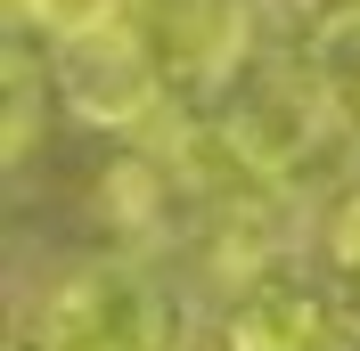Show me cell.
Masks as SVG:
<instances>
[{
    "instance_id": "obj_1",
    "label": "cell",
    "mask_w": 360,
    "mask_h": 351,
    "mask_svg": "<svg viewBox=\"0 0 360 351\" xmlns=\"http://www.w3.org/2000/svg\"><path fill=\"white\" fill-rule=\"evenodd\" d=\"M213 131H221L229 164L270 188L287 204H328L352 188V155H360V123L344 114L336 82L311 66V49L287 58V49H262L238 82L213 98Z\"/></svg>"
},
{
    "instance_id": "obj_7",
    "label": "cell",
    "mask_w": 360,
    "mask_h": 351,
    "mask_svg": "<svg viewBox=\"0 0 360 351\" xmlns=\"http://www.w3.org/2000/svg\"><path fill=\"white\" fill-rule=\"evenodd\" d=\"M131 8L139 0H8V33L58 49V41H74V33H98V25L131 17Z\"/></svg>"
},
{
    "instance_id": "obj_4",
    "label": "cell",
    "mask_w": 360,
    "mask_h": 351,
    "mask_svg": "<svg viewBox=\"0 0 360 351\" xmlns=\"http://www.w3.org/2000/svg\"><path fill=\"white\" fill-rule=\"evenodd\" d=\"M131 17L156 41L164 74H172V98H197V107H213L262 58L254 49V0H139Z\"/></svg>"
},
{
    "instance_id": "obj_8",
    "label": "cell",
    "mask_w": 360,
    "mask_h": 351,
    "mask_svg": "<svg viewBox=\"0 0 360 351\" xmlns=\"http://www.w3.org/2000/svg\"><path fill=\"white\" fill-rule=\"evenodd\" d=\"M311 245H319V262H328V278L344 286V303L360 310V180L344 188V197H328V204H319Z\"/></svg>"
},
{
    "instance_id": "obj_12",
    "label": "cell",
    "mask_w": 360,
    "mask_h": 351,
    "mask_svg": "<svg viewBox=\"0 0 360 351\" xmlns=\"http://www.w3.org/2000/svg\"><path fill=\"white\" fill-rule=\"evenodd\" d=\"M8 351H25V343H17V335H8Z\"/></svg>"
},
{
    "instance_id": "obj_11",
    "label": "cell",
    "mask_w": 360,
    "mask_h": 351,
    "mask_svg": "<svg viewBox=\"0 0 360 351\" xmlns=\"http://www.w3.org/2000/svg\"><path fill=\"white\" fill-rule=\"evenodd\" d=\"M319 351H360V310H336V327L319 335Z\"/></svg>"
},
{
    "instance_id": "obj_6",
    "label": "cell",
    "mask_w": 360,
    "mask_h": 351,
    "mask_svg": "<svg viewBox=\"0 0 360 351\" xmlns=\"http://www.w3.org/2000/svg\"><path fill=\"white\" fill-rule=\"evenodd\" d=\"M188 180L172 172V155H115L107 172H98V188H90V213H98V229H115V245L123 253H156V245L180 237V213H188Z\"/></svg>"
},
{
    "instance_id": "obj_9",
    "label": "cell",
    "mask_w": 360,
    "mask_h": 351,
    "mask_svg": "<svg viewBox=\"0 0 360 351\" xmlns=\"http://www.w3.org/2000/svg\"><path fill=\"white\" fill-rule=\"evenodd\" d=\"M303 49H311V66L336 82L344 114L360 123V25H336V33H319V41H303Z\"/></svg>"
},
{
    "instance_id": "obj_10",
    "label": "cell",
    "mask_w": 360,
    "mask_h": 351,
    "mask_svg": "<svg viewBox=\"0 0 360 351\" xmlns=\"http://www.w3.org/2000/svg\"><path fill=\"white\" fill-rule=\"evenodd\" d=\"M287 17L303 25V41H319L336 25H360V0H287Z\"/></svg>"
},
{
    "instance_id": "obj_5",
    "label": "cell",
    "mask_w": 360,
    "mask_h": 351,
    "mask_svg": "<svg viewBox=\"0 0 360 351\" xmlns=\"http://www.w3.org/2000/svg\"><path fill=\"white\" fill-rule=\"evenodd\" d=\"M336 327V294L295 262H270L254 270L246 286L221 294V351H319V335Z\"/></svg>"
},
{
    "instance_id": "obj_3",
    "label": "cell",
    "mask_w": 360,
    "mask_h": 351,
    "mask_svg": "<svg viewBox=\"0 0 360 351\" xmlns=\"http://www.w3.org/2000/svg\"><path fill=\"white\" fill-rule=\"evenodd\" d=\"M49 82H58V107L90 131H156V114L172 107V74H164L156 41L139 33V17H115L98 33L58 41Z\"/></svg>"
},
{
    "instance_id": "obj_2",
    "label": "cell",
    "mask_w": 360,
    "mask_h": 351,
    "mask_svg": "<svg viewBox=\"0 0 360 351\" xmlns=\"http://www.w3.org/2000/svg\"><path fill=\"white\" fill-rule=\"evenodd\" d=\"M25 351H172V286L139 253H90L17 310Z\"/></svg>"
}]
</instances>
